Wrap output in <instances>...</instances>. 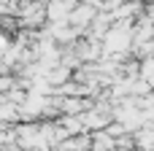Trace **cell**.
<instances>
[{"instance_id": "6da1fadb", "label": "cell", "mask_w": 154, "mask_h": 151, "mask_svg": "<svg viewBox=\"0 0 154 151\" xmlns=\"http://www.w3.org/2000/svg\"><path fill=\"white\" fill-rule=\"evenodd\" d=\"M81 122H84L87 132H103V130H108V124L114 122V116L106 113V111H100V108H92V111L81 113Z\"/></svg>"}, {"instance_id": "3957f363", "label": "cell", "mask_w": 154, "mask_h": 151, "mask_svg": "<svg viewBox=\"0 0 154 151\" xmlns=\"http://www.w3.org/2000/svg\"><path fill=\"white\" fill-rule=\"evenodd\" d=\"M70 8L65 0H49V22H68Z\"/></svg>"}, {"instance_id": "7a4b0ae2", "label": "cell", "mask_w": 154, "mask_h": 151, "mask_svg": "<svg viewBox=\"0 0 154 151\" xmlns=\"http://www.w3.org/2000/svg\"><path fill=\"white\" fill-rule=\"evenodd\" d=\"M97 14H100V11H97V8H95V5H89V3H87V0H84V3H81V5H79V8H76V11H73V14H70V19H68V22H70V24H73V27H81V30H89V27H92V22H95V16H97Z\"/></svg>"}]
</instances>
